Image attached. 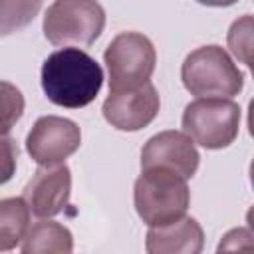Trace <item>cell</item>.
<instances>
[{
  "label": "cell",
  "instance_id": "6da1fadb",
  "mask_svg": "<svg viewBox=\"0 0 254 254\" xmlns=\"http://www.w3.org/2000/svg\"><path fill=\"white\" fill-rule=\"evenodd\" d=\"M40 79L46 97L54 105L79 109L97 97L103 85V69L87 52L62 48L44 60Z\"/></svg>",
  "mask_w": 254,
  "mask_h": 254
},
{
  "label": "cell",
  "instance_id": "7a4b0ae2",
  "mask_svg": "<svg viewBox=\"0 0 254 254\" xmlns=\"http://www.w3.org/2000/svg\"><path fill=\"white\" fill-rule=\"evenodd\" d=\"M185 89L196 99H232L244 87V75L228 52L216 44L190 52L181 67Z\"/></svg>",
  "mask_w": 254,
  "mask_h": 254
},
{
  "label": "cell",
  "instance_id": "3957f363",
  "mask_svg": "<svg viewBox=\"0 0 254 254\" xmlns=\"http://www.w3.org/2000/svg\"><path fill=\"white\" fill-rule=\"evenodd\" d=\"M133 202L139 218L149 226H165L183 216L190 204L187 179L165 169L141 171L133 185Z\"/></svg>",
  "mask_w": 254,
  "mask_h": 254
},
{
  "label": "cell",
  "instance_id": "277c9868",
  "mask_svg": "<svg viewBox=\"0 0 254 254\" xmlns=\"http://www.w3.org/2000/svg\"><path fill=\"white\" fill-rule=\"evenodd\" d=\"M42 28L46 40L54 46H89L105 28V10L99 2L56 0L48 6Z\"/></svg>",
  "mask_w": 254,
  "mask_h": 254
},
{
  "label": "cell",
  "instance_id": "5b68a950",
  "mask_svg": "<svg viewBox=\"0 0 254 254\" xmlns=\"http://www.w3.org/2000/svg\"><path fill=\"white\" fill-rule=\"evenodd\" d=\"M103 60L109 71V93H119L149 83L155 71L157 52L147 36L121 32L105 48Z\"/></svg>",
  "mask_w": 254,
  "mask_h": 254
},
{
  "label": "cell",
  "instance_id": "8992f818",
  "mask_svg": "<svg viewBox=\"0 0 254 254\" xmlns=\"http://www.w3.org/2000/svg\"><path fill=\"white\" fill-rule=\"evenodd\" d=\"M242 109L232 99H194L185 107L183 133L204 149H224L240 131Z\"/></svg>",
  "mask_w": 254,
  "mask_h": 254
},
{
  "label": "cell",
  "instance_id": "52a82bcc",
  "mask_svg": "<svg viewBox=\"0 0 254 254\" xmlns=\"http://www.w3.org/2000/svg\"><path fill=\"white\" fill-rule=\"evenodd\" d=\"M79 145L81 131L77 123L60 115L40 117L26 137V151L40 167L62 165L79 149Z\"/></svg>",
  "mask_w": 254,
  "mask_h": 254
},
{
  "label": "cell",
  "instance_id": "ba28073f",
  "mask_svg": "<svg viewBox=\"0 0 254 254\" xmlns=\"http://www.w3.org/2000/svg\"><path fill=\"white\" fill-rule=\"evenodd\" d=\"M200 163L196 145L183 131H161L153 135L141 149V171L165 169L183 179H190Z\"/></svg>",
  "mask_w": 254,
  "mask_h": 254
},
{
  "label": "cell",
  "instance_id": "9c48e42d",
  "mask_svg": "<svg viewBox=\"0 0 254 254\" xmlns=\"http://www.w3.org/2000/svg\"><path fill=\"white\" fill-rule=\"evenodd\" d=\"M71 194V171L67 165L40 167L22 190L30 214L38 218H52L60 214Z\"/></svg>",
  "mask_w": 254,
  "mask_h": 254
},
{
  "label": "cell",
  "instance_id": "30bf717a",
  "mask_svg": "<svg viewBox=\"0 0 254 254\" xmlns=\"http://www.w3.org/2000/svg\"><path fill=\"white\" fill-rule=\"evenodd\" d=\"M161 99L155 85L149 81L131 91L109 93L103 101L105 121L119 131H139L147 127L159 113Z\"/></svg>",
  "mask_w": 254,
  "mask_h": 254
},
{
  "label": "cell",
  "instance_id": "8fae6325",
  "mask_svg": "<svg viewBox=\"0 0 254 254\" xmlns=\"http://www.w3.org/2000/svg\"><path fill=\"white\" fill-rule=\"evenodd\" d=\"M204 230L192 216H183L171 224L149 228L145 238L147 254H202Z\"/></svg>",
  "mask_w": 254,
  "mask_h": 254
},
{
  "label": "cell",
  "instance_id": "7c38bea8",
  "mask_svg": "<svg viewBox=\"0 0 254 254\" xmlns=\"http://www.w3.org/2000/svg\"><path fill=\"white\" fill-rule=\"evenodd\" d=\"M73 234L56 220L42 218L34 222L22 238V254H71Z\"/></svg>",
  "mask_w": 254,
  "mask_h": 254
},
{
  "label": "cell",
  "instance_id": "4fadbf2b",
  "mask_svg": "<svg viewBox=\"0 0 254 254\" xmlns=\"http://www.w3.org/2000/svg\"><path fill=\"white\" fill-rule=\"evenodd\" d=\"M30 228V210L22 196L0 200V252L16 248Z\"/></svg>",
  "mask_w": 254,
  "mask_h": 254
},
{
  "label": "cell",
  "instance_id": "5bb4252c",
  "mask_svg": "<svg viewBox=\"0 0 254 254\" xmlns=\"http://www.w3.org/2000/svg\"><path fill=\"white\" fill-rule=\"evenodd\" d=\"M40 10V0H0V38L26 28Z\"/></svg>",
  "mask_w": 254,
  "mask_h": 254
},
{
  "label": "cell",
  "instance_id": "9a60e30c",
  "mask_svg": "<svg viewBox=\"0 0 254 254\" xmlns=\"http://www.w3.org/2000/svg\"><path fill=\"white\" fill-rule=\"evenodd\" d=\"M228 48L234 58H238L244 65H252V44H254V18L244 14L234 20L228 30Z\"/></svg>",
  "mask_w": 254,
  "mask_h": 254
},
{
  "label": "cell",
  "instance_id": "2e32d148",
  "mask_svg": "<svg viewBox=\"0 0 254 254\" xmlns=\"http://www.w3.org/2000/svg\"><path fill=\"white\" fill-rule=\"evenodd\" d=\"M24 107L26 101L22 91L14 83L0 79V135L10 133V129L24 115Z\"/></svg>",
  "mask_w": 254,
  "mask_h": 254
},
{
  "label": "cell",
  "instance_id": "e0dca14e",
  "mask_svg": "<svg viewBox=\"0 0 254 254\" xmlns=\"http://www.w3.org/2000/svg\"><path fill=\"white\" fill-rule=\"evenodd\" d=\"M214 254H254L252 230L246 226H238V228L228 230L220 238Z\"/></svg>",
  "mask_w": 254,
  "mask_h": 254
},
{
  "label": "cell",
  "instance_id": "ac0fdd59",
  "mask_svg": "<svg viewBox=\"0 0 254 254\" xmlns=\"http://www.w3.org/2000/svg\"><path fill=\"white\" fill-rule=\"evenodd\" d=\"M18 167V145L10 135H0V185L8 183Z\"/></svg>",
  "mask_w": 254,
  "mask_h": 254
}]
</instances>
